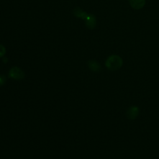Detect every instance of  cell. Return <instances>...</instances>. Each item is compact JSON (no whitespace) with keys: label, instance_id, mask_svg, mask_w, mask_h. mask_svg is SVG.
I'll return each mask as SVG.
<instances>
[{"label":"cell","instance_id":"cell-1","mask_svg":"<svg viewBox=\"0 0 159 159\" xmlns=\"http://www.w3.org/2000/svg\"><path fill=\"white\" fill-rule=\"evenodd\" d=\"M122 59L119 56L112 55L107 58L105 65L110 70H117L122 66Z\"/></svg>","mask_w":159,"mask_h":159},{"label":"cell","instance_id":"cell-3","mask_svg":"<svg viewBox=\"0 0 159 159\" xmlns=\"http://www.w3.org/2000/svg\"><path fill=\"white\" fill-rule=\"evenodd\" d=\"M139 114V109L137 106H131L130 107L126 112V116L128 119H135Z\"/></svg>","mask_w":159,"mask_h":159},{"label":"cell","instance_id":"cell-6","mask_svg":"<svg viewBox=\"0 0 159 159\" xmlns=\"http://www.w3.org/2000/svg\"><path fill=\"white\" fill-rule=\"evenodd\" d=\"M88 66L91 70L94 72H98L101 70L100 64L95 60H89L88 61Z\"/></svg>","mask_w":159,"mask_h":159},{"label":"cell","instance_id":"cell-5","mask_svg":"<svg viewBox=\"0 0 159 159\" xmlns=\"http://www.w3.org/2000/svg\"><path fill=\"white\" fill-rule=\"evenodd\" d=\"M129 3L134 9H140L144 6L145 0H129Z\"/></svg>","mask_w":159,"mask_h":159},{"label":"cell","instance_id":"cell-2","mask_svg":"<svg viewBox=\"0 0 159 159\" xmlns=\"http://www.w3.org/2000/svg\"><path fill=\"white\" fill-rule=\"evenodd\" d=\"M9 76L14 80H21L24 77V73L20 68L14 66L9 70Z\"/></svg>","mask_w":159,"mask_h":159},{"label":"cell","instance_id":"cell-8","mask_svg":"<svg viewBox=\"0 0 159 159\" xmlns=\"http://www.w3.org/2000/svg\"><path fill=\"white\" fill-rule=\"evenodd\" d=\"M6 80V78L4 75H0V86L3 85Z\"/></svg>","mask_w":159,"mask_h":159},{"label":"cell","instance_id":"cell-4","mask_svg":"<svg viewBox=\"0 0 159 159\" xmlns=\"http://www.w3.org/2000/svg\"><path fill=\"white\" fill-rule=\"evenodd\" d=\"M85 21V24L86 27L89 29H93L96 24V17L94 15L88 14L86 18L84 20Z\"/></svg>","mask_w":159,"mask_h":159},{"label":"cell","instance_id":"cell-7","mask_svg":"<svg viewBox=\"0 0 159 159\" xmlns=\"http://www.w3.org/2000/svg\"><path fill=\"white\" fill-rule=\"evenodd\" d=\"M6 52V48L4 47V45L0 43V58L2 57L5 55Z\"/></svg>","mask_w":159,"mask_h":159}]
</instances>
